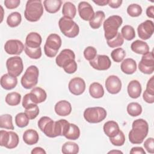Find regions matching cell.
I'll return each instance as SVG.
<instances>
[{
    "mask_svg": "<svg viewBox=\"0 0 154 154\" xmlns=\"http://www.w3.org/2000/svg\"><path fill=\"white\" fill-rule=\"evenodd\" d=\"M123 19L118 15H112L108 17L103 23L104 35L106 40L113 38L117 34L119 28L122 25Z\"/></svg>",
    "mask_w": 154,
    "mask_h": 154,
    "instance_id": "obj_3",
    "label": "cell"
},
{
    "mask_svg": "<svg viewBox=\"0 0 154 154\" xmlns=\"http://www.w3.org/2000/svg\"><path fill=\"white\" fill-rule=\"evenodd\" d=\"M17 84V77L13 76L8 73H5L3 75L1 78V85L5 90H12L15 88Z\"/></svg>",
    "mask_w": 154,
    "mask_h": 154,
    "instance_id": "obj_20",
    "label": "cell"
},
{
    "mask_svg": "<svg viewBox=\"0 0 154 154\" xmlns=\"http://www.w3.org/2000/svg\"><path fill=\"white\" fill-rule=\"evenodd\" d=\"M39 140V136L37 132L34 129H29L25 131L23 134V140L28 145H33L36 144Z\"/></svg>",
    "mask_w": 154,
    "mask_h": 154,
    "instance_id": "obj_27",
    "label": "cell"
},
{
    "mask_svg": "<svg viewBox=\"0 0 154 154\" xmlns=\"http://www.w3.org/2000/svg\"><path fill=\"white\" fill-rule=\"evenodd\" d=\"M24 51L25 54L32 59H38L42 56V49L40 47L31 48L25 46Z\"/></svg>",
    "mask_w": 154,
    "mask_h": 154,
    "instance_id": "obj_41",
    "label": "cell"
},
{
    "mask_svg": "<svg viewBox=\"0 0 154 154\" xmlns=\"http://www.w3.org/2000/svg\"><path fill=\"white\" fill-rule=\"evenodd\" d=\"M20 3V0H5L4 1L5 6L8 9H14L17 8Z\"/></svg>",
    "mask_w": 154,
    "mask_h": 154,
    "instance_id": "obj_51",
    "label": "cell"
},
{
    "mask_svg": "<svg viewBox=\"0 0 154 154\" xmlns=\"http://www.w3.org/2000/svg\"><path fill=\"white\" fill-rule=\"evenodd\" d=\"M6 67L8 73L13 76H19L23 70V64L20 57H11L7 59Z\"/></svg>",
    "mask_w": 154,
    "mask_h": 154,
    "instance_id": "obj_8",
    "label": "cell"
},
{
    "mask_svg": "<svg viewBox=\"0 0 154 154\" xmlns=\"http://www.w3.org/2000/svg\"><path fill=\"white\" fill-rule=\"evenodd\" d=\"M43 5L46 11L49 13H55L59 11L62 5L61 0H45Z\"/></svg>",
    "mask_w": 154,
    "mask_h": 154,
    "instance_id": "obj_28",
    "label": "cell"
},
{
    "mask_svg": "<svg viewBox=\"0 0 154 154\" xmlns=\"http://www.w3.org/2000/svg\"><path fill=\"white\" fill-rule=\"evenodd\" d=\"M121 34L123 38L127 40H131L135 37V31L132 26L126 25L122 28Z\"/></svg>",
    "mask_w": 154,
    "mask_h": 154,
    "instance_id": "obj_38",
    "label": "cell"
},
{
    "mask_svg": "<svg viewBox=\"0 0 154 154\" xmlns=\"http://www.w3.org/2000/svg\"><path fill=\"white\" fill-rule=\"evenodd\" d=\"M9 139V132L1 130L0 131V145L5 147L8 143Z\"/></svg>",
    "mask_w": 154,
    "mask_h": 154,
    "instance_id": "obj_50",
    "label": "cell"
},
{
    "mask_svg": "<svg viewBox=\"0 0 154 154\" xmlns=\"http://www.w3.org/2000/svg\"><path fill=\"white\" fill-rule=\"evenodd\" d=\"M62 13L64 17L73 19L76 14L75 5L70 2H66L63 6Z\"/></svg>",
    "mask_w": 154,
    "mask_h": 154,
    "instance_id": "obj_31",
    "label": "cell"
},
{
    "mask_svg": "<svg viewBox=\"0 0 154 154\" xmlns=\"http://www.w3.org/2000/svg\"><path fill=\"white\" fill-rule=\"evenodd\" d=\"M89 63L93 69L97 70H108L111 65L110 58L105 55H97Z\"/></svg>",
    "mask_w": 154,
    "mask_h": 154,
    "instance_id": "obj_11",
    "label": "cell"
},
{
    "mask_svg": "<svg viewBox=\"0 0 154 154\" xmlns=\"http://www.w3.org/2000/svg\"><path fill=\"white\" fill-rule=\"evenodd\" d=\"M127 13L131 17H138L142 13V8L138 4H132L128 7Z\"/></svg>",
    "mask_w": 154,
    "mask_h": 154,
    "instance_id": "obj_45",
    "label": "cell"
},
{
    "mask_svg": "<svg viewBox=\"0 0 154 154\" xmlns=\"http://www.w3.org/2000/svg\"><path fill=\"white\" fill-rule=\"evenodd\" d=\"M73 60H75V55L74 52L69 49L62 50L56 57L55 62L57 66L63 67L66 64Z\"/></svg>",
    "mask_w": 154,
    "mask_h": 154,
    "instance_id": "obj_17",
    "label": "cell"
},
{
    "mask_svg": "<svg viewBox=\"0 0 154 154\" xmlns=\"http://www.w3.org/2000/svg\"><path fill=\"white\" fill-rule=\"evenodd\" d=\"M42 42V37L38 33L31 32L29 33L26 37L25 46L28 48H36L40 47Z\"/></svg>",
    "mask_w": 154,
    "mask_h": 154,
    "instance_id": "obj_19",
    "label": "cell"
},
{
    "mask_svg": "<svg viewBox=\"0 0 154 154\" xmlns=\"http://www.w3.org/2000/svg\"><path fill=\"white\" fill-rule=\"evenodd\" d=\"M70 126V123L65 119H60L55 122L54 124V135L64 136Z\"/></svg>",
    "mask_w": 154,
    "mask_h": 154,
    "instance_id": "obj_22",
    "label": "cell"
},
{
    "mask_svg": "<svg viewBox=\"0 0 154 154\" xmlns=\"http://www.w3.org/2000/svg\"><path fill=\"white\" fill-rule=\"evenodd\" d=\"M31 153L32 154H46V151L40 147H36L34 148L32 150Z\"/></svg>",
    "mask_w": 154,
    "mask_h": 154,
    "instance_id": "obj_57",
    "label": "cell"
},
{
    "mask_svg": "<svg viewBox=\"0 0 154 154\" xmlns=\"http://www.w3.org/2000/svg\"><path fill=\"white\" fill-rule=\"evenodd\" d=\"M29 95L32 102L35 104L43 102L47 97L45 90L38 87H34L29 93Z\"/></svg>",
    "mask_w": 154,
    "mask_h": 154,
    "instance_id": "obj_21",
    "label": "cell"
},
{
    "mask_svg": "<svg viewBox=\"0 0 154 154\" xmlns=\"http://www.w3.org/2000/svg\"><path fill=\"white\" fill-rule=\"evenodd\" d=\"M131 50L136 54L144 55L149 52V47L147 43L142 40H137L132 43Z\"/></svg>",
    "mask_w": 154,
    "mask_h": 154,
    "instance_id": "obj_26",
    "label": "cell"
},
{
    "mask_svg": "<svg viewBox=\"0 0 154 154\" xmlns=\"http://www.w3.org/2000/svg\"><path fill=\"white\" fill-rule=\"evenodd\" d=\"M58 26L61 32L69 38L76 37L79 32V28L78 24L72 19L62 17L58 21Z\"/></svg>",
    "mask_w": 154,
    "mask_h": 154,
    "instance_id": "obj_4",
    "label": "cell"
},
{
    "mask_svg": "<svg viewBox=\"0 0 154 154\" xmlns=\"http://www.w3.org/2000/svg\"><path fill=\"white\" fill-rule=\"evenodd\" d=\"M131 154H146V152L141 147H134L130 150Z\"/></svg>",
    "mask_w": 154,
    "mask_h": 154,
    "instance_id": "obj_56",
    "label": "cell"
},
{
    "mask_svg": "<svg viewBox=\"0 0 154 154\" xmlns=\"http://www.w3.org/2000/svg\"><path fill=\"white\" fill-rule=\"evenodd\" d=\"M146 14L150 18H153L154 17V6L150 5L147 7L146 10Z\"/></svg>",
    "mask_w": 154,
    "mask_h": 154,
    "instance_id": "obj_58",
    "label": "cell"
},
{
    "mask_svg": "<svg viewBox=\"0 0 154 154\" xmlns=\"http://www.w3.org/2000/svg\"><path fill=\"white\" fill-rule=\"evenodd\" d=\"M105 15L103 11H97L94 13V17L89 21V25L93 29H98L101 26Z\"/></svg>",
    "mask_w": 154,
    "mask_h": 154,
    "instance_id": "obj_30",
    "label": "cell"
},
{
    "mask_svg": "<svg viewBox=\"0 0 154 154\" xmlns=\"http://www.w3.org/2000/svg\"><path fill=\"white\" fill-rule=\"evenodd\" d=\"M138 69L141 72L150 75L154 71V57L153 51L143 55L138 64Z\"/></svg>",
    "mask_w": 154,
    "mask_h": 154,
    "instance_id": "obj_9",
    "label": "cell"
},
{
    "mask_svg": "<svg viewBox=\"0 0 154 154\" xmlns=\"http://www.w3.org/2000/svg\"><path fill=\"white\" fill-rule=\"evenodd\" d=\"M61 43L62 41L60 35L57 34L49 35L44 45L45 55L49 58L55 57L61 46Z\"/></svg>",
    "mask_w": 154,
    "mask_h": 154,
    "instance_id": "obj_5",
    "label": "cell"
},
{
    "mask_svg": "<svg viewBox=\"0 0 154 154\" xmlns=\"http://www.w3.org/2000/svg\"><path fill=\"white\" fill-rule=\"evenodd\" d=\"M54 124L55 122L46 116L42 117L38 121V126L39 129L46 135V136L50 138L55 137Z\"/></svg>",
    "mask_w": 154,
    "mask_h": 154,
    "instance_id": "obj_10",
    "label": "cell"
},
{
    "mask_svg": "<svg viewBox=\"0 0 154 154\" xmlns=\"http://www.w3.org/2000/svg\"><path fill=\"white\" fill-rule=\"evenodd\" d=\"M105 87L108 93L115 94L119 93L122 89V82L116 75L109 76L105 81Z\"/></svg>",
    "mask_w": 154,
    "mask_h": 154,
    "instance_id": "obj_15",
    "label": "cell"
},
{
    "mask_svg": "<svg viewBox=\"0 0 154 154\" xmlns=\"http://www.w3.org/2000/svg\"><path fill=\"white\" fill-rule=\"evenodd\" d=\"M128 95L132 99L139 97L141 93V85L137 80H132L129 82L128 85Z\"/></svg>",
    "mask_w": 154,
    "mask_h": 154,
    "instance_id": "obj_23",
    "label": "cell"
},
{
    "mask_svg": "<svg viewBox=\"0 0 154 154\" xmlns=\"http://www.w3.org/2000/svg\"><path fill=\"white\" fill-rule=\"evenodd\" d=\"M78 145L72 141L66 142L62 146L61 152L64 154H76L79 152Z\"/></svg>",
    "mask_w": 154,
    "mask_h": 154,
    "instance_id": "obj_34",
    "label": "cell"
},
{
    "mask_svg": "<svg viewBox=\"0 0 154 154\" xmlns=\"http://www.w3.org/2000/svg\"><path fill=\"white\" fill-rule=\"evenodd\" d=\"M22 21L21 14L17 11L10 14L7 18V23L10 27L14 28L19 25Z\"/></svg>",
    "mask_w": 154,
    "mask_h": 154,
    "instance_id": "obj_33",
    "label": "cell"
},
{
    "mask_svg": "<svg viewBox=\"0 0 154 154\" xmlns=\"http://www.w3.org/2000/svg\"><path fill=\"white\" fill-rule=\"evenodd\" d=\"M21 95L17 92L9 93L5 96V102L10 106H16L20 102Z\"/></svg>",
    "mask_w": 154,
    "mask_h": 154,
    "instance_id": "obj_36",
    "label": "cell"
},
{
    "mask_svg": "<svg viewBox=\"0 0 154 154\" xmlns=\"http://www.w3.org/2000/svg\"><path fill=\"white\" fill-rule=\"evenodd\" d=\"M79 15L82 19L85 21H90L93 19L94 12L92 6L86 1H81L78 7Z\"/></svg>",
    "mask_w": 154,
    "mask_h": 154,
    "instance_id": "obj_16",
    "label": "cell"
},
{
    "mask_svg": "<svg viewBox=\"0 0 154 154\" xmlns=\"http://www.w3.org/2000/svg\"><path fill=\"white\" fill-rule=\"evenodd\" d=\"M25 113L29 120L35 119L39 114V108L37 104H32L25 108Z\"/></svg>",
    "mask_w": 154,
    "mask_h": 154,
    "instance_id": "obj_44",
    "label": "cell"
},
{
    "mask_svg": "<svg viewBox=\"0 0 154 154\" xmlns=\"http://www.w3.org/2000/svg\"><path fill=\"white\" fill-rule=\"evenodd\" d=\"M108 153H123V152L120 150H111L109 151Z\"/></svg>",
    "mask_w": 154,
    "mask_h": 154,
    "instance_id": "obj_60",
    "label": "cell"
},
{
    "mask_svg": "<svg viewBox=\"0 0 154 154\" xmlns=\"http://www.w3.org/2000/svg\"><path fill=\"white\" fill-rule=\"evenodd\" d=\"M32 104H35V103H34L32 102V99H31V98L30 97L29 93L26 94L23 96V100H22V106H23V107L25 109V108H28V106H31Z\"/></svg>",
    "mask_w": 154,
    "mask_h": 154,
    "instance_id": "obj_52",
    "label": "cell"
},
{
    "mask_svg": "<svg viewBox=\"0 0 154 154\" xmlns=\"http://www.w3.org/2000/svg\"><path fill=\"white\" fill-rule=\"evenodd\" d=\"M43 14V7L40 0L27 1L24 11L25 19L31 22L38 21Z\"/></svg>",
    "mask_w": 154,
    "mask_h": 154,
    "instance_id": "obj_2",
    "label": "cell"
},
{
    "mask_svg": "<svg viewBox=\"0 0 154 154\" xmlns=\"http://www.w3.org/2000/svg\"><path fill=\"white\" fill-rule=\"evenodd\" d=\"M9 132V139L7 144L5 147L11 149L16 147L19 142V138L18 135L13 132V131H8Z\"/></svg>",
    "mask_w": 154,
    "mask_h": 154,
    "instance_id": "obj_43",
    "label": "cell"
},
{
    "mask_svg": "<svg viewBox=\"0 0 154 154\" xmlns=\"http://www.w3.org/2000/svg\"><path fill=\"white\" fill-rule=\"evenodd\" d=\"M103 129L104 133L109 138L114 137L120 131L118 123L113 120L106 122L104 124Z\"/></svg>",
    "mask_w": 154,
    "mask_h": 154,
    "instance_id": "obj_24",
    "label": "cell"
},
{
    "mask_svg": "<svg viewBox=\"0 0 154 154\" xmlns=\"http://www.w3.org/2000/svg\"><path fill=\"white\" fill-rule=\"evenodd\" d=\"M97 55V50L93 46H88L84 51V56L88 61L94 59Z\"/></svg>",
    "mask_w": 154,
    "mask_h": 154,
    "instance_id": "obj_47",
    "label": "cell"
},
{
    "mask_svg": "<svg viewBox=\"0 0 154 154\" xmlns=\"http://www.w3.org/2000/svg\"><path fill=\"white\" fill-rule=\"evenodd\" d=\"M25 46L23 43L19 40H8L4 45L5 51L10 55H20Z\"/></svg>",
    "mask_w": 154,
    "mask_h": 154,
    "instance_id": "obj_13",
    "label": "cell"
},
{
    "mask_svg": "<svg viewBox=\"0 0 154 154\" xmlns=\"http://www.w3.org/2000/svg\"><path fill=\"white\" fill-rule=\"evenodd\" d=\"M143 98L144 101L148 103H153L154 102V94L148 93L146 90H144L143 92Z\"/></svg>",
    "mask_w": 154,
    "mask_h": 154,
    "instance_id": "obj_53",
    "label": "cell"
},
{
    "mask_svg": "<svg viewBox=\"0 0 154 154\" xmlns=\"http://www.w3.org/2000/svg\"><path fill=\"white\" fill-rule=\"evenodd\" d=\"M122 0H108V5L112 8H119L122 4Z\"/></svg>",
    "mask_w": 154,
    "mask_h": 154,
    "instance_id": "obj_55",
    "label": "cell"
},
{
    "mask_svg": "<svg viewBox=\"0 0 154 154\" xmlns=\"http://www.w3.org/2000/svg\"><path fill=\"white\" fill-rule=\"evenodd\" d=\"M29 119L25 112L18 113L15 117L16 125L19 128L26 127L29 124Z\"/></svg>",
    "mask_w": 154,
    "mask_h": 154,
    "instance_id": "obj_39",
    "label": "cell"
},
{
    "mask_svg": "<svg viewBox=\"0 0 154 154\" xmlns=\"http://www.w3.org/2000/svg\"><path fill=\"white\" fill-rule=\"evenodd\" d=\"M85 86L84 80L79 77L72 79L68 85L70 92L76 96L82 94L85 90Z\"/></svg>",
    "mask_w": 154,
    "mask_h": 154,
    "instance_id": "obj_14",
    "label": "cell"
},
{
    "mask_svg": "<svg viewBox=\"0 0 154 154\" xmlns=\"http://www.w3.org/2000/svg\"><path fill=\"white\" fill-rule=\"evenodd\" d=\"M106 117V111L105 108L100 106L90 107L85 109L84 117L90 123H97L103 121Z\"/></svg>",
    "mask_w": 154,
    "mask_h": 154,
    "instance_id": "obj_7",
    "label": "cell"
},
{
    "mask_svg": "<svg viewBox=\"0 0 154 154\" xmlns=\"http://www.w3.org/2000/svg\"><path fill=\"white\" fill-rule=\"evenodd\" d=\"M93 1L94 3L99 6H104L108 4V0H96Z\"/></svg>",
    "mask_w": 154,
    "mask_h": 154,
    "instance_id": "obj_59",
    "label": "cell"
},
{
    "mask_svg": "<svg viewBox=\"0 0 154 154\" xmlns=\"http://www.w3.org/2000/svg\"><path fill=\"white\" fill-rule=\"evenodd\" d=\"M153 78L154 76H152L150 78V79L148 81L147 83V85H146V90L152 94H154V84H153Z\"/></svg>",
    "mask_w": 154,
    "mask_h": 154,
    "instance_id": "obj_54",
    "label": "cell"
},
{
    "mask_svg": "<svg viewBox=\"0 0 154 154\" xmlns=\"http://www.w3.org/2000/svg\"><path fill=\"white\" fill-rule=\"evenodd\" d=\"M0 127L1 128H4L7 129H10V130L14 129L12 116L10 114H5L1 116Z\"/></svg>",
    "mask_w": 154,
    "mask_h": 154,
    "instance_id": "obj_35",
    "label": "cell"
},
{
    "mask_svg": "<svg viewBox=\"0 0 154 154\" xmlns=\"http://www.w3.org/2000/svg\"><path fill=\"white\" fill-rule=\"evenodd\" d=\"M144 147L145 149L150 153H154V139L153 138H147L144 143Z\"/></svg>",
    "mask_w": 154,
    "mask_h": 154,
    "instance_id": "obj_49",
    "label": "cell"
},
{
    "mask_svg": "<svg viewBox=\"0 0 154 154\" xmlns=\"http://www.w3.org/2000/svg\"><path fill=\"white\" fill-rule=\"evenodd\" d=\"M63 68L67 73L72 74L75 73L76 71L78 66L75 60H73L69 63H68L67 64H66Z\"/></svg>",
    "mask_w": 154,
    "mask_h": 154,
    "instance_id": "obj_48",
    "label": "cell"
},
{
    "mask_svg": "<svg viewBox=\"0 0 154 154\" xmlns=\"http://www.w3.org/2000/svg\"><path fill=\"white\" fill-rule=\"evenodd\" d=\"M127 112L132 117L140 116L142 112V107L137 102H131L127 106Z\"/></svg>",
    "mask_w": 154,
    "mask_h": 154,
    "instance_id": "obj_37",
    "label": "cell"
},
{
    "mask_svg": "<svg viewBox=\"0 0 154 154\" xmlns=\"http://www.w3.org/2000/svg\"><path fill=\"white\" fill-rule=\"evenodd\" d=\"M55 113L60 116L65 117L69 115L72 111V105L67 100L58 101L54 107Z\"/></svg>",
    "mask_w": 154,
    "mask_h": 154,
    "instance_id": "obj_18",
    "label": "cell"
},
{
    "mask_svg": "<svg viewBox=\"0 0 154 154\" xmlns=\"http://www.w3.org/2000/svg\"><path fill=\"white\" fill-rule=\"evenodd\" d=\"M79 136L80 130L79 127L73 123H70L69 128L64 135V137L68 140H76L79 137Z\"/></svg>",
    "mask_w": 154,
    "mask_h": 154,
    "instance_id": "obj_32",
    "label": "cell"
},
{
    "mask_svg": "<svg viewBox=\"0 0 154 154\" xmlns=\"http://www.w3.org/2000/svg\"><path fill=\"white\" fill-rule=\"evenodd\" d=\"M138 37L143 40L150 38L154 32V25L153 21L146 20L140 24L137 28Z\"/></svg>",
    "mask_w": 154,
    "mask_h": 154,
    "instance_id": "obj_12",
    "label": "cell"
},
{
    "mask_svg": "<svg viewBox=\"0 0 154 154\" xmlns=\"http://www.w3.org/2000/svg\"><path fill=\"white\" fill-rule=\"evenodd\" d=\"M120 68L122 71L127 74H133L137 70L136 61L132 58H126L121 63Z\"/></svg>",
    "mask_w": 154,
    "mask_h": 154,
    "instance_id": "obj_25",
    "label": "cell"
},
{
    "mask_svg": "<svg viewBox=\"0 0 154 154\" xmlns=\"http://www.w3.org/2000/svg\"><path fill=\"white\" fill-rule=\"evenodd\" d=\"M111 144L116 146H122L125 142V137L123 132L120 131L119 132L113 137L109 138Z\"/></svg>",
    "mask_w": 154,
    "mask_h": 154,
    "instance_id": "obj_46",
    "label": "cell"
},
{
    "mask_svg": "<svg viewBox=\"0 0 154 154\" xmlns=\"http://www.w3.org/2000/svg\"><path fill=\"white\" fill-rule=\"evenodd\" d=\"M125 56L126 52L123 48H121L114 49L111 53V57L113 61L116 63H120L123 61Z\"/></svg>",
    "mask_w": 154,
    "mask_h": 154,
    "instance_id": "obj_40",
    "label": "cell"
},
{
    "mask_svg": "<svg viewBox=\"0 0 154 154\" xmlns=\"http://www.w3.org/2000/svg\"><path fill=\"white\" fill-rule=\"evenodd\" d=\"M39 70L37 66L32 65L28 67L21 78V84L23 88L30 89L35 87L38 82Z\"/></svg>",
    "mask_w": 154,
    "mask_h": 154,
    "instance_id": "obj_6",
    "label": "cell"
},
{
    "mask_svg": "<svg viewBox=\"0 0 154 154\" xmlns=\"http://www.w3.org/2000/svg\"><path fill=\"white\" fill-rule=\"evenodd\" d=\"M89 93L90 96L95 99H99L104 95L103 86L98 82H93L89 87Z\"/></svg>",
    "mask_w": 154,
    "mask_h": 154,
    "instance_id": "obj_29",
    "label": "cell"
},
{
    "mask_svg": "<svg viewBox=\"0 0 154 154\" xmlns=\"http://www.w3.org/2000/svg\"><path fill=\"white\" fill-rule=\"evenodd\" d=\"M132 129L129 132V140L132 144H141L147 137L149 132L148 123L143 119L134 120Z\"/></svg>",
    "mask_w": 154,
    "mask_h": 154,
    "instance_id": "obj_1",
    "label": "cell"
},
{
    "mask_svg": "<svg viewBox=\"0 0 154 154\" xmlns=\"http://www.w3.org/2000/svg\"><path fill=\"white\" fill-rule=\"evenodd\" d=\"M124 43V38H123L120 32H117V35L112 39L106 40V43L109 47L114 48L116 47L121 46Z\"/></svg>",
    "mask_w": 154,
    "mask_h": 154,
    "instance_id": "obj_42",
    "label": "cell"
}]
</instances>
